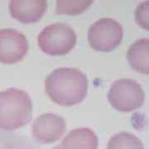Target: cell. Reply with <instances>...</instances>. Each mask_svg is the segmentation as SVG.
Listing matches in <instances>:
<instances>
[{"label":"cell","instance_id":"cell-9","mask_svg":"<svg viewBox=\"0 0 149 149\" xmlns=\"http://www.w3.org/2000/svg\"><path fill=\"white\" fill-rule=\"evenodd\" d=\"M58 147L60 149H97L98 138L91 128H76L66 134Z\"/></svg>","mask_w":149,"mask_h":149},{"label":"cell","instance_id":"cell-6","mask_svg":"<svg viewBox=\"0 0 149 149\" xmlns=\"http://www.w3.org/2000/svg\"><path fill=\"white\" fill-rule=\"evenodd\" d=\"M28 41L22 32L13 28L0 29V62L13 64L21 61L28 52Z\"/></svg>","mask_w":149,"mask_h":149},{"label":"cell","instance_id":"cell-2","mask_svg":"<svg viewBox=\"0 0 149 149\" xmlns=\"http://www.w3.org/2000/svg\"><path fill=\"white\" fill-rule=\"evenodd\" d=\"M32 103L26 91L8 88L0 91V129L12 132L29 123Z\"/></svg>","mask_w":149,"mask_h":149},{"label":"cell","instance_id":"cell-15","mask_svg":"<svg viewBox=\"0 0 149 149\" xmlns=\"http://www.w3.org/2000/svg\"><path fill=\"white\" fill-rule=\"evenodd\" d=\"M53 149H60L59 148V147H58V145H57V146H56V147H55V148H54Z\"/></svg>","mask_w":149,"mask_h":149},{"label":"cell","instance_id":"cell-7","mask_svg":"<svg viewBox=\"0 0 149 149\" xmlns=\"http://www.w3.org/2000/svg\"><path fill=\"white\" fill-rule=\"evenodd\" d=\"M66 128L65 121L56 113H42L33 121L31 127L32 138L38 143L56 142L62 137Z\"/></svg>","mask_w":149,"mask_h":149},{"label":"cell","instance_id":"cell-12","mask_svg":"<svg viewBox=\"0 0 149 149\" xmlns=\"http://www.w3.org/2000/svg\"><path fill=\"white\" fill-rule=\"evenodd\" d=\"M107 149H144L142 141L134 134L122 132L114 134L108 143Z\"/></svg>","mask_w":149,"mask_h":149},{"label":"cell","instance_id":"cell-3","mask_svg":"<svg viewBox=\"0 0 149 149\" xmlns=\"http://www.w3.org/2000/svg\"><path fill=\"white\" fill-rule=\"evenodd\" d=\"M77 37L74 29L65 23H54L44 27L38 34L37 42L43 52L61 56L74 47Z\"/></svg>","mask_w":149,"mask_h":149},{"label":"cell","instance_id":"cell-5","mask_svg":"<svg viewBox=\"0 0 149 149\" xmlns=\"http://www.w3.org/2000/svg\"><path fill=\"white\" fill-rule=\"evenodd\" d=\"M123 36L121 24L113 18H100L94 22L88 32V42L99 52H110L120 44Z\"/></svg>","mask_w":149,"mask_h":149},{"label":"cell","instance_id":"cell-10","mask_svg":"<svg viewBox=\"0 0 149 149\" xmlns=\"http://www.w3.org/2000/svg\"><path fill=\"white\" fill-rule=\"evenodd\" d=\"M127 56L133 70L149 74V38H141L134 42L128 48Z\"/></svg>","mask_w":149,"mask_h":149},{"label":"cell","instance_id":"cell-11","mask_svg":"<svg viewBox=\"0 0 149 149\" xmlns=\"http://www.w3.org/2000/svg\"><path fill=\"white\" fill-rule=\"evenodd\" d=\"M0 149H41V148L23 134L0 129Z\"/></svg>","mask_w":149,"mask_h":149},{"label":"cell","instance_id":"cell-8","mask_svg":"<svg viewBox=\"0 0 149 149\" xmlns=\"http://www.w3.org/2000/svg\"><path fill=\"white\" fill-rule=\"evenodd\" d=\"M47 10L45 0H12L9 3L11 16L22 23L37 22Z\"/></svg>","mask_w":149,"mask_h":149},{"label":"cell","instance_id":"cell-1","mask_svg":"<svg viewBox=\"0 0 149 149\" xmlns=\"http://www.w3.org/2000/svg\"><path fill=\"white\" fill-rule=\"evenodd\" d=\"M89 81L85 73L76 68L61 67L53 70L45 80L49 98L62 106L77 104L85 98Z\"/></svg>","mask_w":149,"mask_h":149},{"label":"cell","instance_id":"cell-4","mask_svg":"<svg viewBox=\"0 0 149 149\" xmlns=\"http://www.w3.org/2000/svg\"><path fill=\"white\" fill-rule=\"evenodd\" d=\"M144 91L141 85L131 79H120L110 86L108 100L115 109L131 112L139 109L144 102Z\"/></svg>","mask_w":149,"mask_h":149},{"label":"cell","instance_id":"cell-13","mask_svg":"<svg viewBox=\"0 0 149 149\" xmlns=\"http://www.w3.org/2000/svg\"><path fill=\"white\" fill-rule=\"evenodd\" d=\"M93 1L59 0L56 2V11L57 14L77 15L84 13L92 4Z\"/></svg>","mask_w":149,"mask_h":149},{"label":"cell","instance_id":"cell-14","mask_svg":"<svg viewBox=\"0 0 149 149\" xmlns=\"http://www.w3.org/2000/svg\"><path fill=\"white\" fill-rule=\"evenodd\" d=\"M134 16L139 27L149 31V0L141 3L137 7Z\"/></svg>","mask_w":149,"mask_h":149}]
</instances>
